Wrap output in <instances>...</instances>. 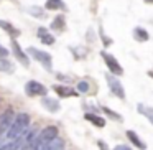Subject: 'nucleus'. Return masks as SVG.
Masks as SVG:
<instances>
[{"instance_id":"obj_1","label":"nucleus","mask_w":153,"mask_h":150,"mask_svg":"<svg viewBox=\"0 0 153 150\" xmlns=\"http://www.w3.org/2000/svg\"><path fill=\"white\" fill-rule=\"evenodd\" d=\"M28 125H30V116H28L27 112H18V114H15L13 124H12V127L8 129L7 137H8L10 140L18 139L22 134H25V132L28 130Z\"/></svg>"},{"instance_id":"obj_2","label":"nucleus","mask_w":153,"mask_h":150,"mask_svg":"<svg viewBox=\"0 0 153 150\" xmlns=\"http://www.w3.org/2000/svg\"><path fill=\"white\" fill-rule=\"evenodd\" d=\"M56 137H58V127H56V125H48V127H45V129L36 135V139H35V142H33L31 150H40V149H43L46 143H50L51 140H54Z\"/></svg>"},{"instance_id":"obj_3","label":"nucleus","mask_w":153,"mask_h":150,"mask_svg":"<svg viewBox=\"0 0 153 150\" xmlns=\"http://www.w3.org/2000/svg\"><path fill=\"white\" fill-rule=\"evenodd\" d=\"M28 53H30L46 71L53 69V58H51L50 53H46V51H40V50H36V48H33V46L28 48Z\"/></svg>"},{"instance_id":"obj_4","label":"nucleus","mask_w":153,"mask_h":150,"mask_svg":"<svg viewBox=\"0 0 153 150\" xmlns=\"http://www.w3.org/2000/svg\"><path fill=\"white\" fill-rule=\"evenodd\" d=\"M13 109H7L4 114H0V137L2 135H7L8 129L12 127V124H13Z\"/></svg>"},{"instance_id":"obj_5","label":"nucleus","mask_w":153,"mask_h":150,"mask_svg":"<svg viewBox=\"0 0 153 150\" xmlns=\"http://www.w3.org/2000/svg\"><path fill=\"white\" fill-rule=\"evenodd\" d=\"M100 56H102L104 61H105V64H107V68H109L110 74H115V76H120V74H123L122 66H120L119 61H117L115 58L112 56V54H109V53H105V51H102V53H100Z\"/></svg>"},{"instance_id":"obj_6","label":"nucleus","mask_w":153,"mask_h":150,"mask_svg":"<svg viewBox=\"0 0 153 150\" xmlns=\"http://www.w3.org/2000/svg\"><path fill=\"white\" fill-rule=\"evenodd\" d=\"M25 93L31 97L33 96H46L48 89L41 83H38V81H28L27 86H25Z\"/></svg>"},{"instance_id":"obj_7","label":"nucleus","mask_w":153,"mask_h":150,"mask_svg":"<svg viewBox=\"0 0 153 150\" xmlns=\"http://www.w3.org/2000/svg\"><path fill=\"white\" fill-rule=\"evenodd\" d=\"M107 83H109L110 93L115 94L119 99H125V91H123V87H122V84H120V81L117 79L115 76H112V74H107Z\"/></svg>"},{"instance_id":"obj_8","label":"nucleus","mask_w":153,"mask_h":150,"mask_svg":"<svg viewBox=\"0 0 153 150\" xmlns=\"http://www.w3.org/2000/svg\"><path fill=\"white\" fill-rule=\"evenodd\" d=\"M12 50H13V56L17 58V61H20L23 66H30V61H28V56L27 53H23V50L20 48V45L17 43V40H13L12 38Z\"/></svg>"},{"instance_id":"obj_9","label":"nucleus","mask_w":153,"mask_h":150,"mask_svg":"<svg viewBox=\"0 0 153 150\" xmlns=\"http://www.w3.org/2000/svg\"><path fill=\"white\" fill-rule=\"evenodd\" d=\"M36 33H38V38H40L41 43H45V45H53V43H54V37L50 33V30H46V28L40 27Z\"/></svg>"},{"instance_id":"obj_10","label":"nucleus","mask_w":153,"mask_h":150,"mask_svg":"<svg viewBox=\"0 0 153 150\" xmlns=\"http://www.w3.org/2000/svg\"><path fill=\"white\" fill-rule=\"evenodd\" d=\"M41 104H43V107H45V109H48L50 112H56V110H59V101H56V99L43 97Z\"/></svg>"},{"instance_id":"obj_11","label":"nucleus","mask_w":153,"mask_h":150,"mask_svg":"<svg viewBox=\"0 0 153 150\" xmlns=\"http://www.w3.org/2000/svg\"><path fill=\"white\" fill-rule=\"evenodd\" d=\"M0 28H2V30H5L7 33H10L12 38H15V37H18V35H20V30H18V28H15L13 25H12L10 22H7V20H0Z\"/></svg>"},{"instance_id":"obj_12","label":"nucleus","mask_w":153,"mask_h":150,"mask_svg":"<svg viewBox=\"0 0 153 150\" xmlns=\"http://www.w3.org/2000/svg\"><path fill=\"white\" fill-rule=\"evenodd\" d=\"M63 149H64V140L59 139V137H56L54 140H51L50 143H46V145L40 150H63Z\"/></svg>"},{"instance_id":"obj_13","label":"nucleus","mask_w":153,"mask_h":150,"mask_svg":"<svg viewBox=\"0 0 153 150\" xmlns=\"http://www.w3.org/2000/svg\"><path fill=\"white\" fill-rule=\"evenodd\" d=\"M84 119H86V120H89V122H92L94 125H96V127H99V129H102V127L105 125V120H104L102 117L96 116V114L86 112V114H84Z\"/></svg>"},{"instance_id":"obj_14","label":"nucleus","mask_w":153,"mask_h":150,"mask_svg":"<svg viewBox=\"0 0 153 150\" xmlns=\"http://www.w3.org/2000/svg\"><path fill=\"white\" fill-rule=\"evenodd\" d=\"M127 137H128L130 142H132L135 147H138L140 150H145V149H146V145L142 142V139H140V137L137 135V134L133 132V130H127Z\"/></svg>"},{"instance_id":"obj_15","label":"nucleus","mask_w":153,"mask_h":150,"mask_svg":"<svg viewBox=\"0 0 153 150\" xmlns=\"http://www.w3.org/2000/svg\"><path fill=\"white\" fill-rule=\"evenodd\" d=\"M45 8L46 10H66V4L63 0H46Z\"/></svg>"},{"instance_id":"obj_16","label":"nucleus","mask_w":153,"mask_h":150,"mask_svg":"<svg viewBox=\"0 0 153 150\" xmlns=\"http://www.w3.org/2000/svg\"><path fill=\"white\" fill-rule=\"evenodd\" d=\"M53 89L58 93V96L61 97H69V96H76V91L73 87H68V86H53Z\"/></svg>"},{"instance_id":"obj_17","label":"nucleus","mask_w":153,"mask_h":150,"mask_svg":"<svg viewBox=\"0 0 153 150\" xmlns=\"http://www.w3.org/2000/svg\"><path fill=\"white\" fill-rule=\"evenodd\" d=\"M137 109H138V112L142 114V116H145L146 119L153 124V107H148V106H145V104H138Z\"/></svg>"},{"instance_id":"obj_18","label":"nucleus","mask_w":153,"mask_h":150,"mask_svg":"<svg viewBox=\"0 0 153 150\" xmlns=\"http://www.w3.org/2000/svg\"><path fill=\"white\" fill-rule=\"evenodd\" d=\"M64 25H66L64 17H63V15H58V17L53 20V23H51V28H53L54 31H63L64 30Z\"/></svg>"},{"instance_id":"obj_19","label":"nucleus","mask_w":153,"mask_h":150,"mask_svg":"<svg viewBox=\"0 0 153 150\" xmlns=\"http://www.w3.org/2000/svg\"><path fill=\"white\" fill-rule=\"evenodd\" d=\"M133 38H135L137 41H146L148 40V33H146V30H143V28L137 27L135 30H133Z\"/></svg>"},{"instance_id":"obj_20","label":"nucleus","mask_w":153,"mask_h":150,"mask_svg":"<svg viewBox=\"0 0 153 150\" xmlns=\"http://www.w3.org/2000/svg\"><path fill=\"white\" fill-rule=\"evenodd\" d=\"M13 71V64L12 61H8L7 58L0 60V73H12Z\"/></svg>"},{"instance_id":"obj_21","label":"nucleus","mask_w":153,"mask_h":150,"mask_svg":"<svg viewBox=\"0 0 153 150\" xmlns=\"http://www.w3.org/2000/svg\"><path fill=\"white\" fill-rule=\"evenodd\" d=\"M27 12L30 15H33V17H36V18H43L45 15H46V13H45V10H43V8H40V7H28Z\"/></svg>"},{"instance_id":"obj_22","label":"nucleus","mask_w":153,"mask_h":150,"mask_svg":"<svg viewBox=\"0 0 153 150\" xmlns=\"http://www.w3.org/2000/svg\"><path fill=\"white\" fill-rule=\"evenodd\" d=\"M77 91L79 93H89V83L87 81H79L77 83Z\"/></svg>"},{"instance_id":"obj_23","label":"nucleus","mask_w":153,"mask_h":150,"mask_svg":"<svg viewBox=\"0 0 153 150\" xmlns=\"http://www.w3.org/2000/svg\"><path fill=\"white\" fill-rule=\"evenodd\" d=\"M102 110H104L105 114H109V117H112V119H115V120H122V117H120L117 112H114L112 109H109V107H102Z\"/></svg>"},{"instance_id":"obj_24","label":"nucleus","mask_w":153,"mask_h":150,"mask_svg":"<svg viewBox=\"0 0 153 150\" xmlns=\"http://www.w3.org/2000/svg\"><path fill=\"white\" fill-rule=\"evenodd\" d=\"M7 56H8V50L0 45V60H4V58H7Z\"/></svg>"},{"instance_id":"obj_25","label":"nucleus","mask_w":153,"mask_h":150,"mask_svg":"<svg viewBox=\"0 0 153 150\" xmlns=\"http://www.w3.org/2000/svg\"><path fill=\"white\" fill-rule=\"evenodd\" d=\"M114 150H132V149H130V147H127V145H117Z\"/></svg>"},{"instance_id":"obj_26","label":"nucleus","mask_w":153,"mask_h":150,"mask_svg":"<svg viewBox=\"0 0 153 150\" xmlns=\"http://www.w3.org/2000/svg\"><path fill=\"white\" fill-rule=\"evenodd\" d=\"M97 145L100 147V150H109V149H107V145L102 142V140H99V142H97Z\"/></svg>"},{"instance_id":"obj_27","label":"nucleus","mask_w":153,"mask_h":150,"mask_svg":"<svg viewBox=\"0 0 153 150\" xmlns=\"http://www.w3.org/2000/svg\"><path fill=\"white\" fill-rule=\"evenodd\" d=\"M148 74H150V76H153V73H152V71H150V73H148Z\"/></svg>"},{"instance_id":"obj_28","label":"nucleus","mask_w":153,"mask_h":150,"mask_svg":"<svg viewBox=\"0 0 153 150\" xmlns=\"http://www.w3.org/2000/svg\"><path fill=\"white\" fill-rule=\"evenodd\" d=\"M146 2H152V4H153V0H146Z\"/></svg>"}]
</instances>
